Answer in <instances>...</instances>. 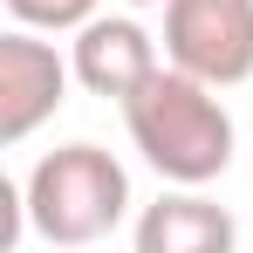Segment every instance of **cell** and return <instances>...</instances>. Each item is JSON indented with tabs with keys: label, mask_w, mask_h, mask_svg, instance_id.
Segmentation results:
<instances>
[{
	"label": "cell",
	"mask_w": 253,
	"mask_h": 253,
	"mask_svg": "<svg viewBox=\"0 0 253 253\" xmlns=\"http://www.w3.org/2000/svg\"><path fill=\"white\" fill-rule=\"evenodd\" d=\"M124 130L144 151V165L165 185H212L233 165V117L212 96V83L185 76V69H158L151 83L124 103Z\"/></svg>",
	"instance_id": "1"
},
{
	"label": "cell",
	"mask_w": 253,
	"mask_h": 253,
	"mask_svg": "<svg viewBox=\"0 0 253 253\" xmlns=\"http://www.w3.org/2000/svg\"><path fill=\"white\" fill-rule=\"evenodd\" d=\"M21 206L48 247H96L130 212V171L103 144H62L28 171Z\"/></svg>",
	"instance_id": "2"
},
{
	"label": "cell",
	"mask_w": 253,
	"mask_h": 253,
	"mask_svg": "<svg viewBox=\"0 0 253 253\" xmlns=\"http://www.w3.org/2000/svg\"><path fill=\"white\" fill-rule=\"evenodd\" d=\"M165 62L212 89L253 76V0H165Z\"/></svg>",
	"instance_id": "3"
},
{
	"label": "cell",
	"mask_w": 253,
	"mask_h": 253,
	"mask_svg": "<svg viewBox=\"0 0 253 253\" xmlns=\"http://www.w3.org/2000/svg\"><path fill=\"white\" fill-rule=\"evenodd\" d=\"M69 96V62L28 28L0 35V144H28L35 130L62 110Z\"/></svg>",
	"instance_id": "4"
},
{
	"label": "cell",
	"mask_w": 253,
	"mask_h": 253,
	"mask_svg": "<svg viewBox=\"0 0 253 253\" xmlns=\"http://www.w3.org/2000/svg\"><path fill=\"white\" fill-rule=\"evenodd\" d=\"M69 69H76V83H83L89 96L130 103L165 62H158V42H151L137 21H124V14H96L89 28H76V62H69Z\"/></svg>",
	"instance_id": "5"
},
{
	"label": "cell",
	"mask_w": 253,
	"mask_h": 253,
	"mask_svg": "<svg viewBox=\"0 0 253 253\" xmlns=\"http://www.w3.org/2000/svg\"><path fill=\"white\" fill-rule=\"evenodd\" d=\"M233 247H240L233 212L192 185H178L137 212V253H233Z\"/></svg>",
	"instance_id": "6"
},
{
	"label": "cell",
	"mask_w": 253,
	"mask_h": 253,
	"mask_svg": "<svg viewBox=\"0 0 253 253\" xmlns=\"http://www.w3.org/2000/svg\"><path fill=\"white\" fill-rule=\"evenodd\" d=\"M7 7H14L21 28H48V35L89 28V21H96V0H7Z\"/></svg>",
	"instance_id": "7"
},
{
	"label": "cell",
	"mask_w": 253,
	"mask_h": 253,
	"mask_svg": "<svg viewBox=\"0 0 253 253\" xmlns=\"http://www.w3.org/2000/svg\"><path fill=\"white\" fill-rule=\"evenodd\" d=\"M124 7H165V0H124Z\"/></svg>",
	"instance_id": "8"
}]
</instances>
